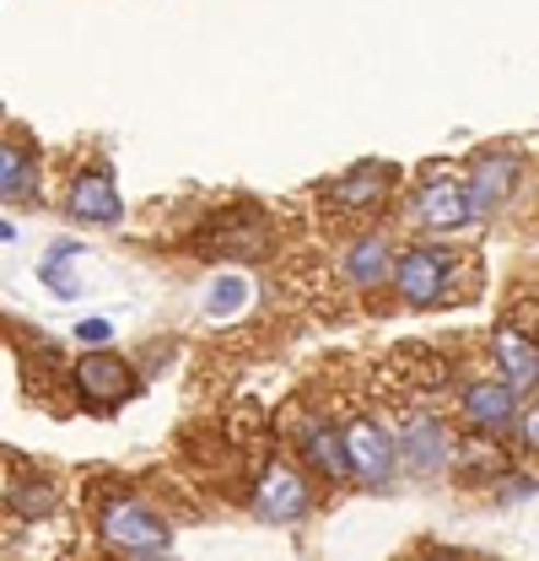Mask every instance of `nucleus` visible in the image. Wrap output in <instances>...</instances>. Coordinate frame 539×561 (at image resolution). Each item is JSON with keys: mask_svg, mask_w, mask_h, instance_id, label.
<instances>
[{"mask_svg": "<svg viewBox=\"0 0 539 561\" xmlns=\"http://www.w3.org/2000/svg\"><path fill=\"white\" fill-rule=\"evenodd\" d=\"M513 421H518V432H524V448H535V443H539V416H535V411H518Z\"/></svg>", "mask_w": 539, "mask_h": 561, "instance_id": "nucleus-19", "label": "nucleus"}, {"mask_svg": "<svg viewBox=\"0 0 539 561\" xmlns=\"http://www.w3.org/2000/svg\"><path fill=\"white\" fill-rule=\"evenodd\" d=\"M389 362L410 367V373H400L404 389H443V383H448V362H443L437 351H415V346H404V351H394Z\"/></svg>", "mask_w": 539, "mask_h": 561, "instance_id": "nucleus-13", "label": "nucleus"}, {"mask_svg": "<svg viewBox=\"0 0 539 561\" xmlns=\"http://www.w3.org/2000/svg\"><path fill=\"white\" fill-rule=\"evenodd\" d=\"M345 271H351L356 286H378V280L389 276V243H383V238H362V243L351 249Z\"/></svg>", "mask_w": 539, "mask_h": 561, "instance_id": "nucleus-15", "label": "nucleus"}, {"mask_svg": "<svg viewBox=\"0 0 539 561\" xmlns=\"http://www.w3.org/2000/svg\"><path fill=\"white\" fill-rule=\"evenodd\" d=\"M302 454L313 459V470H324V476H335V481L351 476V465H345V443H340V432L330 426V421H313V426L302 432Z\"/></svg>", "mask_w": 539, "mask_h": 561, "instance_id": "nucleus-12", "label": "nucleus"}, {"mask_svg": "<svg viewBox=\"0 0 539 561\" xmlns=\"http://www.w3.org/2000/svg\"><path fill=\"white\" fill-rule=\"evenodd\" d=\"M243 297H249V286H243V280H221V286L210 291V313H232Z\"/></svg>", "mask_w": 539, "mask_h": 561, "instance_id": "nucleus-17", "label": "nucleus"}, {"mask_svg": "<svg viewBox=\"0 0 539 561\" xmlns=\"http://www.w3.org/2000/svg\"><path fill=\"white\" fill-rule=\"evenodd\" d=\"M254 513L265 518V524H291V518H302L308 513V486H302V476L297 470H286V465H275L260 491H254Z\"/></svg>", "mask_w": 539, "mask_h": 561, "instance_id": "nucleus-7", "label": "nucleus"}, {"mask_svg": "<svg viewBox=\"0 0 539 561\" xmlns=\"http://www.w3.org/2000/svg\"><path fill=\"white\" fill-rule=\"evenodd\" d=\"M518 184V157L513 151H485L470 168V184H465V201H470V216H485L496 210Z\"/></svg>", "mask_w": 539, "mask_h": 561, "instance_id": "nucleus-4", "label": "nucleus"}, {"mask_svg": "<svg viewBox=\"0 0 539 561\" xmlns=\"http://www.w3.org/2000/svg\"><path fill=\"white\" fill-rule=\"evenodd\" d=\"M465 416L480 432H507L518 416V389L513 383H470L465 389Z\"/></svg>", "mask_w": 539, "mask_h": 561, "instance_id": "nucleus-9", "label": "nucleus"}, {"mask_svg": "<svg viewBox=\"0 0 539 561\" xmlns=\"http://www.w3.org/2000/svg\"><path fill=\"white\" fill-rule=\"evenodd\" d=\"M103 540H108L119 557H168V551H173L168 524H162L146 502H135V496L103 507Z\"/></svg>", "mask_w": 539, "mask_h": 561, "instance_id": "nucleus-1", "label": "nucleus"}, {"mask_svg": "<svg viewBox=\"0 0 539 561\" xmlns=\"http://www.w3.org/2000/svg\"><path fill=\"white\" fill-rule=\"evenodd\" d=\"M394 286H400L404 302H437L448 286V260L437 249H410L394 265Z\"/></svg>", "mask_w": 539, "mask_h": 561, "instance_id": "nucleus-6", "label": "nucleus"}, {"mask_svg": "<svg viewBox=\"0 0 539 561\" xmlns=\"http://www.w3.org/2000/svg\"><path fill=\"white\" fill-rule=\"evenodd\" d=\"M400 459H410L415 470H443V459H448V432H443V421L437 416H410L404 426V443H400Z\"/></svg>", "mask_w": 539, "mask_h": 561, "instance_id": "nucleus-11", "label": "nucleus"}, {"mask_svg": "<svg viewBox=\"0 0 539 561\" xmlns=\"http://www.w3.org/2000/svg\"><path fill=\"white\" fill-rule=\"evenodd\" d=\"M76 389H81L87 411H108V405H119V400L135 394V373L119 362V356L92 351L87 362H76Z\"/></svg>", "mask_w": 539, "mask_h": 561, "instance_id": "nucleus-3", "label": "nucleus"}, {"mask_svg": "<svg viewBox=\"0 0 539 561\" xmlns=\"http://www.w3.org/2000/svg\"><path fill=\"white\" fill-rule=\"evenodd\" d=\"M502 496H535V481H529V476H518L513 486H502Z\"/></svg>", "mask_w": 539, "mask_h": 561, "instance_id": "nucleus-20", "label": "nucleus"}, {"mask_svg": "<svg viewBox=\"0 0 539 561\" xmlns=\"http://www.w3.org/2000/svg\"><path fill=\"white\" fill-rule=\"evenodd\" d=\"M340 443H345V465H351V476H362L367 486H383V481L400 470V448H394V437H389L378 421L356 416L345 432H340Z\"/></svg>", "mask_w": 539, "mask_h": 561, "instance_id": "nucleus-2", "label": "nucleus"}, {"mask_svg": "<svg viewBox=\"0 0 539 561\" xmlns=\"http://www.w3.org/2000/svg\"><path fill=\"white\" fill-rule=\"evenodd\" d=\"M491 351H496V362H502V373H507V383H513V389H535L539 356H535L529 330H513V324H502V330H496V341H491Z\"/></svg>", "mask_w": 539, "mask_h": 561, "instance_id": "nucleus-10", "label": "nucleus"}, {"mask_svg": "<svg viewBox=\"0 0 539 561\" xmlns=\"http://www.w3.org/2000/svg\"><path fill=\"white\" fill-rule=\"evenodd\" d=\"M11 238H16V227H11V221H0V243H11Z\"/></svg>", "mask_w": 539, "mask_h": 561, "instance_id": "nucleus-21", "label": "nucleus"}, {"mask_svg": "<svg viewBox=\"0 0 539 561\" xmlns=\"http://www.w3.org/2000/svg\"><path fill=\"white\" fill-rule=\"evenodd\" d=\"M108 335H114L108 319H81L76 324V341H87V346H108Z\"/></svg>", "mask_w": 539, "mask_h": 561, "instance_id": "nucleus-18", "label": "nucleus"}, {"mask_svg": "<svg viewBox=\"0 0 539 561\" xmlns=\"http://www.w3.org/2000/svg\"><path fill=\"white\" fill-rule=\"evenodd\" d=\"M33 190V157L22 146H0V195H27Z\"/></svg>", "mask_w": 539, "mask_h": 561, "instance_id": "nucleus-16", "label": "nucleus"}, {"mask_svg": "<svg viewBox=\"0 0 539 561\" xmlns=\"http://www.w3.org/2000/svg\"><path fill=\"white\" fill-rule=\"evenodd\" d=\"M383 179H389V173H383L378 162H362V168H351L335 184V201L340 206H372V201L383 195Z\"/></svg>", "mask_w": 539, "mask_h": 561, "instance_id": "nucleus-14", "label": "nucleus"}, {"mask_svg": "<svg viewBox=\"0 0 539 561\" xmlns=\"http://www.w3.org/2000/svg\"><path fill=\"white\" fill-rule=\"evenodd\" d=\"M70 216L76 221H98V227L119 221V190H114L108 168H92V173H81L70 184Z\"/></svg>", "mask_w": 539, "mask_h": 561, "instance_id": "nucleus-8", "label": "nucleus"}, {"mask_svg": "<svg viewBox=\"0 0 539 561\" xmlns=\"http://www.w3.org/2000/svg\"><path fill=\"white\" fill-rule=\"evenodd\" d=\"M415 216H421L432 232H454V227L474 221L470 201H465V184H459V179H443V173L421 184V195H415Z\"/></svg>", "mask_w": 539, "mask_h": 561, "instance_id": "nucleus-5", "label": "nucleus"}]
</instances>
